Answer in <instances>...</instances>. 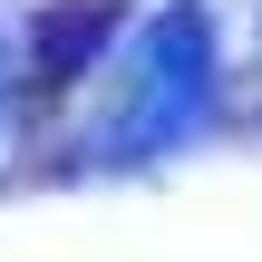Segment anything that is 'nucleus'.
Returning a JSON list of instances; mask_svg holds the SVG:
<instances>
[{"label": "nucleus", "instance_id": "nucleus-1", "mask_svg": "<svg viewBox=\"0 0 262 262\" xmlns=\"http://www.w3.org/2000/svg\"><path fill=\"white\" fill-rule=\"evenodd\" d=\"M107 39V0H68V10H49L39 19V58H29V78H39V97H58L68 78H78V58Z\"/></svg>", "mask_w": 262, "mask_h": 262}]
</instances>
